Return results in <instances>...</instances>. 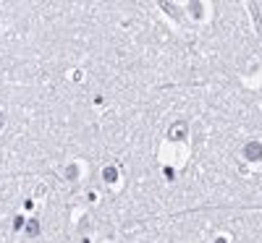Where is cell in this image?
Listing matches in <instances>:
<instances>
[{"label":"cell","mask_w":262,"mask_h":243,"mask_svg":"<svg viewBox=\"0 0 262 243\" xmlns=\"http://www.w3.org/2000/svg\"><path fill=\"white\" fill-rule=\"evenodd\" d=\"M244 157H246V160H252V162L262 160V146H259L257 142H252V144H246V149H244Z\"/></svg>","instance_id":"1"},{"label":"cell","mask_w":262,"mask_h":243,"mask_svg":"<svg viewBox=\"0 0 262 243\" xmlns=\"http://www.w3.org/2000/svg\"><path fill=\"white\" fill-rule=\"evenodd\" d=\"M0 128H3V112H0Z\"/></svg>","instance_id":"4"},{"label":"cell","mask_w":262,"mask_h":243,"mask_svg":"<svg viewBox=\"0 0 262 243\" xmlns=\"http://www.w3.org/2000/svg\"><path fill=\"white\" fill-rule=\"evenodd\" d=\"M27 236H40V222H37V220H32V222L27 225Z\"/></svg>","instance_id":"2"},{"label":"cell","mask_w":262,"mask_h":243,"mask_svg":"<svg viewBox=\"0 0 262 243\" xmlns=\"http://www.w3.org/2000/svg\"><path fill=\"white\" fill-rule=\"evenodd\" d=\"M102 176H105V180L110 183V180H116V170H113V168H108L105 172H102Z\"/></svg>","instance_id":"3"}]
</instances>
